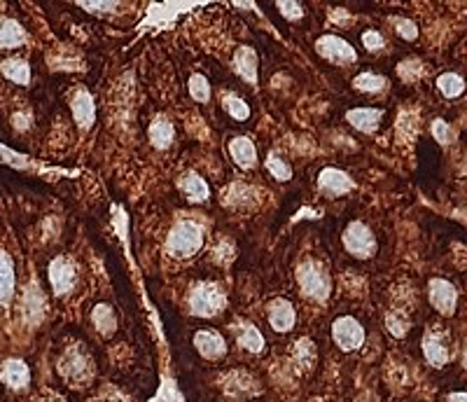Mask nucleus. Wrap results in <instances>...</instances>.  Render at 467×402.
<instances>
[{"instance_id": "35", "label": "nucleus", "mask_w": 467, "mask_h": 402, "mask_svg": "<svg viewBox=\"0 0 467 402\" xmlns=\"http://www.w3.org/2000/svg\"><path fill=\"white\" fill-rule=\"evenodd\" d=\"M398 73H400V78H405V80H416V78H421V75H423V66H421V61L409 59V61L400 63Z\"/></svg>"}, {"instance_id": "21", "label": "nucleus", "mask_w": 467, "mask_h": 402, "mask_svg": "<svg viewBox=\"0 0 467 402\" xmlns=\"http://www.w3.org/2000/svg\"><path fill=\"white\" fill-rule=\"evenodd\" d=\"M15 295V265L5 251H0V306L8 304Z\"/></svg>"}, {"instance_id": "2", "label": "nucleus", "mask_w": 467, "mask_h": 402, "mask_svg": "<svg viewBox=\"0 0 467 402\" xmlns=\"http://www.w3.org/2000/svg\"><path fill=\"white\" fill-rule=\"evenodd\" d=\"M297 283L299 290L304 292V297L313 299V302H325L332 292V280L328 269L316 262V260H304L297 267Z\"/></svg>"}, {"instance_id": "16", "label": "nucleus", "mask_w": 467, "mask_h": 402, "mask_svg": "<svg viewBox=\"0 0 467 402\" xmlns=\"http://www.w3.org/2000/svg\"><path fill=\"white\" fill-rule=\"evenodd\" d=\"M0 379L5 381V386L15 388H26L28 381H31V372H28V365L24 360H8L3 367H0Z\"/></svg>"}, {"instance_id": "6", "label": "nucleus", "mask_w": 467, "mask_h": 402, "mask_svg": "<svg viewBox=\"0 0 467 402\" xmlns=\"http://www.w3.org/2000/svg\"><path fill=\"white\" fill-rule=\"evenodd\" d=\"M316 52L323 56L325 61L337 63V66H348L357 59L355 47L346 37L341 35H323L316 40Z\"/></svg>"}, {"instance_id": "13", "label": "nucleus", "mask_w": 467, "mask_h": 402, "mask_svg": "<svg viewBox=\"0 0 467 402\" xmlns=\"http://www.w3.org/2000/svg\"><path fill=\"white\" fill-rule=\"evenodd\" d=\"M381 119H383L381 108H350V110L346 112V122L353 126V129L362 131V133L379 131Z\"/></svg>"}, {"instance_id": "18", "label": "nucleus", "mask_w": 467, "mask_h": 402, "mask_svg": "<svg viewBox=\"0 0 467 402\" xmlns=\"http://www.w3.org/2000/svg\"><path fill=\"white\" fill-rule=\"evenodd\" d=\"M26 42V31L15 19L5 17L0 19V47L3 49H17Z\"/></svg>"}, {"instance_id": "37", "label": "nucleus", "mask_w": 467, "mask_h": 402, "mask_svg": "<svg viewBox=\"0 0 467 402\" xmlns=\"http://www.w3.org/2000/svg\"><path fill=\"white\" fill-rule=\"evenodd\" d=\"M432 136H434V140H437L439 145H446L451 140L449 124H446L444 119H434V122H432Z\"/></svg>"}, {"instance_id": "14", "label": "nucleus", "mask_w": 467, "mask_h": 402, "mask_svg": "<svg viewBox=\"0 0 467 402\" xmlns=\"http://www.w3.org/2000/svg\"><path fill=\"white\" fill-rule=\"evenodd\" d=\"M70 108H73L75 124H78L80 129H89V126L94 124V119H96V108H94L92 94H89L87 89H78V92H75L73 101H70Z\"/></svg>"}, {"instance_id": "30", "label": "nucleus", "mask_w": 467, "mask_h": 402, "mask_svg": "<svg viewBox=\"0 0 467 402\" xmlns=\"http://www.w3.org/2000/svg\"><path fill=\"white\" fill-rule=\"evenodd\" d=\"M222 108H225V112L232 119H236V122H246V119L251 117V106L239 97H225L222 99Z\"/></svg>"}, {"instance_id": "26", "label": "nucleus", "mask_w": 467, "mask_h": 402, "mask_svg": "<svg viewBox=\"0 0 467 402\" xmlns=\"http://www.w3.org/2000/svg\"><path fill=\"white\" fill-rule=\"evenodd\" d=\"M437 89L441 92V97L458 99L465 92V80L458 73H441L437 78Z\"/></svg>"}, {"instance_id": "38", "label": "nucleus", "mask_w": 467, "mask_h": 402, "mask_svg": "<svg viewBox=\"0 0 467 402\" xmlns=\"http://www.w3.org/2000/svg\"><path fill=\"white\" fill-rule=\"evenodd\" d=\"M80 8L82 10H87V12H112V10H117V3H80Z\"/></svg>"}, {"instance_id": "29", "label": "nucleus", "mask_w": 467, "mask_h": 402, "mask_svg": "<svg viewBox=\"0 0 467 402\" xmlns=\"http://www.w3.org/2000/svg\"><path fill=\"white\" fill-rule=\"evenodd\" d=\"M42 314H44L42 295L35 288H28L26 297H24V316H26L31 323H35V321H40Z\"/></svg>"}, {"instance_id": "7", "label": "nucleus", "mask_w": 467, "mask_h": 402, "mask_svg": "<svg viewBox=\"0 0 467 402\" xmlns=\"http://www.w3.org/2000/svg\"><path fill=\"white\" fill-rule=\"evenodd\" d=\"M47 276L56 295H68L75 288V283H78V269H75L73 260L68 258H54L49 262Z\"/></svg>"}, {"instance_id": "20", "label": "nucleus", "mask_w": 467, "mask_h": 402, "mask_svg": "<svg viewBox=\"0 0 467 402\" xmlns=\"http://www.w3.org/2000/svg\"><path fill=\"white\" fill-rule=\"evenodd\" d=\"M92 323H94V328L99 330V333L103 335V337H112L114 330H117V314H114V309H112L110 304L101 302V304L94 306Z\"/></svg>"}, {"instance_id": "34", "label": "nucleus", "mask_w": 467, "mask_h": 402, "mask_svg": "<svg viewBox=\"0 0 467 402\" xmlns=\"http://www.w3.org/2000/svg\"><path fill=\"white\" fill-rule=\"evenodd\" d=\"M278 12L283 15L287 22H299L304 17V8L302 3H294V0H285V3H276Z\"/></svg>"}, {"instance_id": "5", "label": "nucleus", "mask_w": 467, "mask_h": 402, "mask_svg": "<svg viewBox=\"0 0 467 402\" xmlns=\"http://www.w3.org/2000/svg\"><path fill=\"white\" fill-rule=\"evenodd\" d=\"M332 340L341 351H357L364 344V328L362 323L353 316H339L332 323Z\"/></svg>"}, {"instance_id": "17", "label": "nucleus", "mask_w": 467, "mask_h": 402, "mask_svg": "<svg viewBox=\"0 0 467 402\" xmlns=\"http://www.w3.org/2000/svg\"><path fill=\"white\" fill-rule=\"evenodd\" d=\"M234 70L246 82L255 85L257 82V54L253 47H239L234 54Z\"/></svg>"}, {"instance_id": "11", "label": "nucleus", "mask_w": 467, "mask_h": 402, "mask_svg": "<svg viewBox=\"0 0 467 402\" xmlns=\"http://www.w3.org/2000/svg\"><path fill=\"white\" fill-rule=\"evenodd\" d=\"M194 349L206 360H220L227 353V342L217 330H199L194 333Z\"/></svg>"}, {"instance_id": "27", "label": "nucleus", "mask_w": 467, "mask_h": 402, "mask_svg": "<svg viewBox=\"0 0 467 402\" xmlns=\"http://www.w3.org/2000/svg\"><path fill=\"white\" fill-rule=\"evenodd\" d=\"M239 344L248 353H262L264 351V337H262V333L255 325H243L239 333Z\"/></svg>"}, {"instance_id": "1", "label": "nucleus", "mask_w": 467, "mask_h": 402, "mask_svg": "<svg viewBox=\"0 0 467 402\" xmlns=\"http://www.w3.org/2000/svg\"><path fill=\"white\" fill-rule=\"evenodd\" d=\"M201 246H203L201 225H196V222L192 220H182L171 227L169 236H166L164 251L173 260H187V258H194V255L201 251Z\"/></svg>"}, {"instance_id": "33", "label": "nucleus", "mask_w": 467, "mask_h": 402, "mask_svg": "<svg viewBox=\"0 0 467 402\" xmlns=\"http://www.w3.org/2000/svg\"><path fill=\"white\" fill-rule=\"evenodd\" d=\"M393 26H395V31H398V35L402 37V40H416V37H418V26H416L411 19L398 17L393 22Z\"/></svg>"}, {"instance_id": "25", "label": "nucleus", "mask_w": 467, "mask_h": 402, "mask_svg": "<svg viewBox=\"0 0 467 402\" xmlns=\"http://www.w3.org/2000/svg\"><path fill=\"white\" fill-rule=\"evenodd\" d=\"M61 372L70 376V379H78V376H82L87 372L89 362L85 358V353H80V351H68L66 355H63V360L59 362Z\"/></svg>"}, {"instance_id": "4", "label": "nucleus", "mask_w": 467, "mask_h": 402, "mask_svg": "<svg viewBox=\"0 0 467 402\" xmlns=\"http://www.w3.org/2000/svg\"><path fill=\"white\" fill-rule=\"evenodd\" d=\"M343 248L353 255V258H360V260H372L376 255V236L374 232L369 229L364 222L355 220L350 222V225L343 229Z\"/></svg>"}, {"instance_id": "28", "label": "nucleus", "mask_w": 467, "mask_h": 402, "mask_svg": "<svg viewBox=\"0 0 467 402\" xmlns=\"http://www.w3.org/2000/svg\"><path fill=\"white\" fill-rule=\"evenodd\" d=\"M187 92L192 101H196V103H208L210 101V82L206 75L201 73H192L189 80H187Z\"/></svg>"}, {"instance_id": "12", "label": "nucleus", "mask_w": 467, "mask_h": 402, "mask_svg": "<svg viewBox=\"0 0 467 402\" xmlns=\"http://www.w3.org/2000/svg\"><path fill=\"white\" fill-rule=\"evenodd\" d=\"M229 157L239 169H255L257 167V148L248 136H234L227 143Z\"/></svg>"}, {"instance_id": "31", "label": "nucleus", "mask_w": 467, "mask_h": 402, "mask_svg": "<svg viewBox=\"0 0 467 402\" xmlns=\"http://www.w3.org/2000/svg\"><path fill=\"white\" fill-rule=\"evenodd\" d=\"M266 171L280 183H285V181H290V178H292V167L285 162L283 157H278L276 152H271V155L266 157Z\"/></svg>"}, {"instance_id": "23", "label": "nucleus", "mask_w": 467, "mask_h": 402, "mask_svg": "<svg viewBox=\"0 0 467 402\" xmlns=\"http://www.w3.org/2000/svg\"><path fill=\"white\" fill-rule=\"evenodd\" d=\"M353 87L362 94H381V92H386L388 80L383 78V75L374 73V70H364V73H360L353 80Z\"/></svg>"}, {"instance_id": "36", "label": "nucleus", "mask_w": 467, "mask_h": 402, "mask_svg": "<svg viewBox=\"0 0 467 402\" xmlns=\"http://www.w3.org/2000/svg\"><path fill=\"white\" fill-rule=\"evenodd\" d=\"M362 44H364V49H369V52H379V49L386 47V37H383L379 31H364Z\"/></svg>"}, {"instance_id": "19", "label": "nucleus", "mask_w": 467, "mask_h": 402, "mask_svg": "<svg viewBox=\"0 0 467 402\" xmlns=\"http://www.w3.org/2000/svg\"><path fill=\"white\" fill-rule=\"evenodd\" d=\"M176 140V126L171 124V119L157 117L155 122L150 124V143L155 145L157 150H169Z\"/></svg>"}, {"instance_id": "15", "label": "nucleus", "mask_w": 467, "mask_h": 402, "mask_svg": "<svg viewBox=\"0 0 467 402\" xmlns=\"http://www.w3.org/2000/svg\"><path fill=\"white\" fill-rule=\"evenodd\" d=\"M178 187H180V192L185 194V199L192 201V203H203L210 199V187L208 183L203 181L199 174H194V171H189V174H185L180 178V183H178Z\"/></svg>"}, {"instance_id": "3", "label": "nucleus", "mask_w": 467, "mask_h": 402, "mask_svg": "<svg viewBox=\"0 0 467 402\" xmlns=\"http://www.w3.org/2000/svg\"><path fill=\"white\" fill-rule=\"evenodd\" d=\"M227 295L217 283H196L189 292V311L199 318H215L225 311Z\"/></svg>"}, {"instance_id": "9", "label": "nucleus", "mask_w": 467, "mask_h": 402, "mask_svg": "<svg viewBox=\"0 0 467 402\" xmlns=\"http://www.w3.org/2000/svg\"><path fill=\"white\" fill-rule=\"evenodd\" d=\"M427 295H430V302L434 309L439 311V314L444 316H451L453 311H456V304H458V292L456 288L449 283V280L444 278H432L430 285H427Z\"/></svg>"}, {"instance_id": "24", "label": "nucleus", "mask_w": 467, "mask_h": 402, "mask_svg": "<svg viewBox=\"0 0 467 402\" xmlns=\"http://www.w3.org/2000/svg\"><path fill=\"white\" fill-rule=\"evenodd\" d=\"M0 70H3L5 78L17 82V85H28L31 82V68L24 59H5L0 63Z\"/></svg>"}, {"instance_id": "40", "label": "nucleus", "mask_w": 467, "mask_h": 402, "mask_svg": "<svg viewBox=\"0 0 467 402\" xmlns=\"http://www.w3.org/2000/svg\"><path fill=\"white\" fill-rule=\"evenodd\" d=\"M463 365L467 367V351H465V355H463Z\"/></svg>"}, {"instance_id": "22", "label": "nucleus", "mask_w": 467, "mask_h": 402, "mask_svg": "<svg viewBox=\"0 0 467 402\" xmlns=\"http://www.w3.org/2000/svg\"><path fill=\"white\" fill-rule=\"evenodd\" d=\"M423 353H425V360L430 362L432 367H444L446 362H449V349L444 346V342L434 333L423 337Z\"/></svg>"}, {"instance_id": "39", "label": "nucleus", "mask_w": 467, "mask_h": 402, "mask_svg": "<svg viewBox=\"0 0 467 402\" xmlns=\"http://www.w3.org/2000/svg\"><path fill=\"white\" fill-rule=\"evenodd\" d=\"M449 402H467V393H451Z\"/></svg>"}, {"instance_id": "10", "label": "nucleus", "mask_w": 467, "mask_h": 402, "mask_svg": "<svg viewBox=\"0 0 467 402\" xmlns=\"http://www.w3.org/2000/svg\"><path fill=\"white\" fill-rule=\"evenodd\" d=\"M266 316H269V325H271L273 333H290V330L294 328V321H297L294 306L287 302V299H283V297L269 302Z\"/></svg>"}, {"instance_id": "8", "label": "nucleus", "mask_w": 467, "mask_h": 402, "mask_svg": "<svg viewBox=\"0 0 467 402\" xmlns=\"http://www.w3.org/2000/svg\"><path fill=\"white\" fill-rule=\"evenodd\" d=\"M318 190L330 196H341V194L353 192L355 183L346 171H341L337 167H328L321 171V176H318Z\"/></svg>"}, {"instance_id": "32", "label": "nucleus", "mask_w": 467, "mask_h": 402, "mask_svg": "<svg viewBox=\"0 0 467 402\" xmlns=\"http://www.w3.org/2000/svg\"><path fill=\"white\" fill-rule=\"evenodd\" d=\"M386 328H388L390 335L405 337L409 333V328H411V323H409L402 314H388L386 316Z\"/></svg>"}]
</instances>
